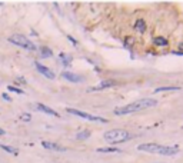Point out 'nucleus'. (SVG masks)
<instances>
[{"instance_id":"nucleus-1","label":"nucleus","mask_w":183,"mask_h":163,"mask_svg":"<svg viewBox=\"0 0 183 163\" xmlns=\"http://www.w3.org/2000/svg\"><path fill=\"white\" fill-rule=\"evenodd\" d=\"M157 105V100L156 99H139V100H135L126 106H122V107H117L114 109V115L117 116H123V115H130V113H135V112H139V110H143L147 107H153Z\"/></svg>"},{"instance_id":"nucleus-2","label":"nucleus","mask_w":183,"mask_h":163,"mask_svg":"<svg viewBox=\"0 0 183 163\" xmlns=\"http://www.w3.org/2000/svg\"><path fill=\"white\" fill-rule=\"evenodd\" d=\"M137 150L147 152V153H156L162 156H176L179 153L178 146H165V145H157V143H143L137 146Z\"/></svg>"},{"instance_id":"nucleus-3","label":"nucleus","mask_w":183,"mask_h":163,"mask_svg":"<svg viewBox=\"0 0 183 163\" xmlns=\"http://www.w3.org/2000/svg\"><path fill=\"white\" fill-rule=\"evenodd\" d=\"M105 140L110 143V145H116V143H123V142H127L132 139V134L124 130V129H112L107 130L105 134H103Z\"/></svg>"},{"instance_id":"nucleus-4","label":"nucleus","mask_w":183,"mask_h":163,"mask_svg":"<svg viewBox=\"0 0 183 163\" xmlns=\"http://www.w3.org/2000/svg\"><path fill=\"white\" fill-rule=\"evenodd\" d=\"M9 41L13 43V44H16V46H20V47H23L26 50H30V52H33V50L37 49L36 44L33 41H30L26 36H23V35H12L9 37Z\"/></svg>"},{"instance_id":"nucleus-5","label":"nucleus","mask_w":183,"mask_h":163,"mask_svg":"<svg viewBox=\"0 0 183 163\" xmlns=\"http://www.w3.org/2000/svg\"><path fill=\"white\" fill-rule=\"evenodd\" d=\"M67 113H70V115H74V116H79V117H83V119H87V120H92V122L107 123V119H105V117L93 116V115H89V113H86V112H82V110H77V109H67Z\"/></svg>"},{"instance_id":"nucleus-6","label":"nucleus","mask_w":183,"mask_h":163,"mask_svg":"<svg viewBox=\"0 0 183 163\" xmlns=\"http://www.w3.org/2000/svg\"><path fill=\"white\" fill-rule=\"evenodd\" d=\"M35 66H36L37 72H39V73H41L44 77H47V79H54V73H53V70H50L49 67H46V66L40 65L39 62H35Z\"/></svg>"},{"instance_id":"nucleus-7","label":"nucleus","mask_w":183,"mask_h":163,"mask_svg":"<svg viewBox=\"0 0 183 163\" xmlns=\"http://www.w3.org/2000/svg\"><path fill=\"white\" fill-rule=\"evenodd\" d=\"M41 146H43L44 149H50V150H56V152H66V150H67L66 147H63V146H60V145H57V143L46 142V140L41 142Z\"/></svg>"},{"instance_id":"nucleus-8","label":"nucleus","mask_w":183,"mask_h":163,"mask_svg":"<svg viewBox=\"0 0 183 163\" xmlns=\"http://www.w3.org/2000/svg\"><path fill=\"white\" fill-rule=\"evenodd\" d=\"M62 76H63V79L72 82V83H80V82H83V77H82V76H79V75H76V73H72V72H63Z\"/></svg>"},{"instance_id":"nucleus-9","label":"nucleus","mask_w":183,"mask_h":163,"mask_svg":"<svg viewBox=\"0 0 183 163\" xmlns=\"http://www.w3.org/2000/svg\"><path fill=\"white\" fill-rule=\"evenodd\" d=\"M116 84V82L109 79V80H103L100 82L97 86H95V87H92V89H89V92H93V90H102V89H107V87H112V86H114Z\"/></svg>"},{"instance_id":"nucleus-10","label":"nucleus","mask_w":183,"mask_h":163,"mask_svg":"<svg viewBox=\"0 0 183 163\" xmlns=\"http://www.w3.org/2000/svg\"><path fill=\"white\" fill-rule=\"evenodd\" d=\"M36 109H37V110H40V112H43V113H47V115H52V116H57V117H59V113H57V112H54L53 109H50V107H49V106H46V105L37 103Z\"/></svg>"},{"instance_id":"nucleus-11","label":"nucleus","mask_w":183,"mask_h":163,"mask_svg":"<svg viewBox=\"0 0 183 163\" xmlns=\"http://www.w3.org/2000/svg\"><path fill=\"white\" fill-rule=\"evenodd\" d=\"M135 29L139 32V33H145L146 32V23L143 19H137L136 23H135Z\"/></svg>"},{"instance_id":"nucleus-12","label":"nucleus","mask_w":183,"mask_h":163,"mask_svg":"<svg viewBox=\"0 0 183 163\" xmlns=\"http://www.w3.org/2000/svg\"><path fill=\"white\" fill-rule=\"evenodd\" d=\"M59 59H60V62L63 63V66H69V65L72 63V56H70V54L60 53V54H59Z\"/></svg>"},{"instance_id":"nucleus-13","label":"nucleus","mask_w":183,"mask_h":163,"mask_svg":"<svg viewBox=\"0 0 183 163\" xmlns=\"http://www.w3.org/2000/svg\"><path fill=\"white\" fill-rule=\"evenodd\" d=\"M97 152H100V153H122V149H117V147H99Z\"/></svg>"},{"instance_id":"nucleus-14","label":"nucleus","mask_w":183,"mask_h":163,"mask_svg":"<svg viewBox=\"0 0 183 163\" xmlns=\"http://www.w3.org/2000/svg\"><path fill=\"white\" fill-rule=\"evenodd\" d=\"M40 56H41L43 59H46V57H52V56H53V52H52V49L43 46V47H40Z\"/></svg>"},{"instance_id":"nucleus-15","label":"nucleus","mask_w":183,"mask_h":163,"mask_svg":"<svg viewBox=\"0 0 183 163\" xmlns=\"http://www.w3.org/2000/svg\"><path fill=\"white\" fill-rule=\"evenodd\" d=\"M170 90H180V87H178V86H163V87H157V89H154V93L170 92Z\"/></svg>"},{"instance_id":"nucleus-16","label":"nucleus","mask_w":183,"mask_h":163,"mask_svg":"<svg viewBox=\"0 0 183 163\" xmlns=\"http://www.w3.org/2000/svg\"><path fill=\"white\" fill-rule=\"evenodd\" d=\"M89 137H90V130H80L76 134V139H79V140H84V139H89Z\"/></svg>"},{"instance_id":"nucleus-17","label":"nucleus","mask_w":183,"mask_h":163,"mask_svg":"<svg viewBox=\"0 0 183 163\" xmlns=\"http://www.w3.org/2000/svg\"><path fill=\"white\" fill-rule=\"evenodd\" d=\"M153 41H154L156 46H167V44H169L167 39H165V37H154Z\"/></svg>"},{"instance_id":"nucleus-18","label":"nucleus","mask_w":183,"mask_h":163,"mask_svg":"<svg viewBox=\"0 0 183 163\" xmlns=\"http://www.w3.org/2000/svg\"><path fill=\"white\" fill-rule=\"evenodd\" d=\"M0 147H1L3 150L9 152V153H13V155H17V153H19V152H17V149H14V147H10V146H6V145H0Z\"/></svg>"},{"instance_id":"nucleus-19","label":"nucleus","mask_w":183,"mask_h":163,"mask_svg":"<svg viewBox=\"0 0 183 163\" xmlns=\"http://www.w3.org/2000/svg\"><path fill=\"white\" fill-rule=\"evenodd\" d=\"M7 89H9L10 92H14V93H17V94H23V93H24L22 89H19V87H14V86H9Z\"/></svg>"},{"instance_id":"nucleus-20","label":"nucleus","mask_w":183,"mask_h":163,"mask_svg":"<svg viewBox=\"0 0 183 163\" xmlns=\"http://www.w3.org/2000/svg\"><path fill=\"white\" fill-rule=\"evenodd\" d=\"M20 119H22L23 122H30V120H32V116H30L29 113H23V115L20 116Z\"/></svg>"},{"instance_id":"nucleus-21","label":"nucleus","mask_w":183,"mask_h":163,"mask_svg":"<svg viewBox=\"0 0 183 163\" xmlns=\"http://www.w3.org/2000/svg\"><path fill=\"white\" fill-rule=\"evenodd\" d=\"M1 97H3L4 100H7V102H12V97H10L9 94H6V93H3V94H1Z\"/></svg>"},{"instance_id":"nucleus-22","label":"nucleus","mask_w":183,"mask_h":163,"mask_svg":"<svg viewBox=\"0 0 183 163\" xmlns=\"http://www.w3.org/2000/svg\"><path fill=\"white\" fill-rule=\"evenodd\" d=\"M67 39L72 41V44H73V46H77V41H76V39H74V37H72V36H67Z\"/></svg>"},{"instance_id":"nucleus-23","label":"nucleus","mask_w":183,"mask_h":163,"mask_svg":"<svg viewBox=\"0 0 183 163\" xmlns=\"http://www.w3.org/2000/svg\"><path fill=\"white\" fill-rule=\"evenodd\" d=\"M19 82H22V83H26V80H24L23 77H19Z\"/></svg>"},{"instance_id":"nucleus-24","label":"nucleus","mask_w":183,"mask_h":163,"mask_svg":"<svg viewBox=\"0 0 183 163\" xmlns=\"http://www.w3.org/2000/svg\"><path fill=\"white\" fill-rule=\"evenodd\" d=\"M4 133H6V132H4L3 129H0V136H1V134H4Z\"/></svg>"},{"instance_id":"nucleus-25","label":"nucleus","mask_w":183,"mask_h":163,"mask_svg":"<svg viewBox=\"0 0 183 163\" xmlns=\"http://www.w3.org/2000/svg\"><path fill=\"white\" fill-rule=\"evenodd\" d=\"M1 4H3V3H1V1H0V6H1Z\"/></svg>"}]
</instances>
